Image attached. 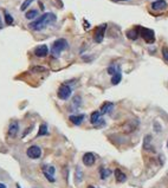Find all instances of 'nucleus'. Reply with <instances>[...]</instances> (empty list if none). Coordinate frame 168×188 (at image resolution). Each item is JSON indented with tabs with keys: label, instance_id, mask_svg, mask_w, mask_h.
Here are the masks:
<instances>
[{
	"label": "nucleus",
	"instance_id": "nucleus-24",
	"mask_svg": "<svg viewBox=\"0 0 168 188\" xmlns=\"http://www.w3.org/2000/svg\"><path fill=\"white\" fill-rule=\"evenodd\" d=\"M5 19H6V24L7 25H12L13 24V17L8 13H5Z\"/></svg>",
	"mask_w": 168,
	"mask_h": 188
},
{
	"label": "nucleus",
	"instance_id": "nucleus-15",
	"mask_svg": "<svg viewBox=\"0 0 168 188\" xmlns=\"http://www.w3.org/2000/svg\"><path fill=\"white\" fill-rule=\"evenodd\" d=\"M122 79V75H121V71L116 72L115 75H112V78H111V84L112 85H117Z\"/></svg>",
	"mask_w": 168,
	"mask_h": 188
},
{
	"label": "nucleus",
	"instance_id": "nucleus-18",
	"mask_svg": "<svg viewBox=\"0 0 168 188\" xmlns=\"http://www.w3.org/2000/svg\"><path fill=\"white\" fill-rule=\"evenodd\" d=\"M127 37L132 40H136L138 37V31L137 30H129V31H127Z\"/></svg>",
	"mask_w": 168,
	"mask_h": 188
},
{
	"label": "nucleus",
	"instance_id": "nucleus-20",
	"mask_svg": "<svg viewBox=\"0 0 168 188\" xmlns=\"http://www.w3.org/2000/svg\"><path fill=\"white\" fill-rule=\"evenodd\" d=\"M37 16H38V11H37V10H31V11L26 12L25 18H26V19H34Z\"/></svg>",
	"mask_w": 168,
	"mask_h": 188
},
{
	"label": "nucleus",
	"instance_id": "nucleus-16",
	"mask_svg": "<svg viewBox=\"0 0 168 188\" xmlns=\"http://www.w3.org/2000/svg\"><path fill=\"white\" fill-rule=\"evenodd\" d=\"M75 180H76V182H77V184L82 182V180H83V172H82V169H81L79 167H77V168H76V173H75Z\"/></svg>",
	"mask_w": 168,
	"mask_h": 188
},
{
	"label": "nucleus",
	"instance_id": "nucleus-13",
	"mask_svg": "<svg viewBox=\"0 0 168 188\" xmlns=\"http://www.w3.org/2000/svg\"><path fill=\"white\" fill-rule=\"evenodd\" d=\"M84 120V115H71L70 116V121L75 125H79Z\"/></svg>",
	"mask_w": 168,
	"mask_h": 188
},
{
	"label": "nucleus",
	"instance_id": "nucleus-32",
	"mask_svg": "<svg viewBox=\"0 0 168 188\" xmlns=\"http://www.w3.org/2000/svg\"><path fill=\"white\" fill-rule=\"evenodd\" d=\"M167 147H168V142H167Z\"/></svg>",
	"mask_w": 168,
	"mask_h": 188
},
{
	"label": "nucleus",
	"instance_id": "nucleus-9",
	"mask_svg": "<svg viewBox=\"0 0 168 188\" xmlns=\"http://www.w3.org/2000/svg\"><path fill=\"white\" fill-rule=\"evenodd\" d=\"M167 7V2L165 0H156L152 4V8L154 11H162Z\"/></svg>",
	"mask_w": 168,
	"mask_h": 188
},
{
	"label": "nucleus",
	"instance_id": "nucleus-23",
	"mask_svg": "<svg viewBox=\"0 0 168 188\" xmlns=\"http://www.w3.org/2000/svg\"><path fill=\"white\" fill-rule=\"evenodd\" d=\"M33 1H34V0H25V1L23 2V5H21L20 10H21V11H25V10H26V8H27V7H29V6H30V5L33 2Z\"/></svg>",
	"mask_w": 168,
	"mask_h": 188
},
{
	"label": "nucleus",
	"instance_id": "nucleus-2",
	"mask_svg": "<svg viewBox=\"0 0 168 188\" xmlns=\"http://www.w3.org/2000/svg\"><path fill=\"white\" fill-rule=\"evenodd\" d=\"M67 46H69V45H67V41L65 39H63V38L57 39V40L53 43V45H52V53L58 57L64 50H67Z\"/></svg>",
	"mask_w": 168,
	"mask_h": 188
},
{
	"label": "nucleus",
	"instance_id": "nucleus-10",
	"mask_svg": "<svg viewBox=\"0 0 168 188\" xmlns=\"http://www.w3.org/2000/svg\"><path fill=\"white\" fill-rule=\"evenodd\" d=\"M18 131H19V124H18V122L14 121L8 127V136L10 137H16L17 134H18Z\"/></svg>",
	"mask_w": 168,
	"mask_h": 188
},
{
	"label": "nucleus",
	"instance_id": "nucleus-31",
	"mask_svg": "<svg viewBox=\"0 0 168 188\" xmlns=\"http://www.w3.org/2000/svg\"><path fill=\"white\" fill-rule=\"evenodd\" d=\"M89 188H94V187H93V186H89Z\"/></svg>",
	"mask_w": 168,
	"mask_h": 188
},
{
	"label": "nucleus",
	"instance_id": "nucleus-7",
	"mask_svg": "<svg viewBox=\"0 0 168 188\" xmlns=\"http://www.w3.org/2000/svg\"><path fill=\"white\" fill-rule=\"evenodd\" d=\"M49 53V47L46 45H39L34 49V55L37 57H45Z\"/></svg>",
	"mask_w": 168,
	"mask_h": 188
},
{
	"label": "nucleus",
	"instance_id": "nucleus-8",
	"mask_svg": "<svg viewBox=\"0 0 168 188\" xmlns=\"http://www.w3.org/2000/svg\"><path fill=\"white\" fill-rule=\"evenodd\" d=\"M95 161H96V158H95V155H94L93 153H85V154L83 155V163H84L87 167L93 166V164L95 163Z\"/></svg>",
	"mask_w": 168,
	"mask_h": 188
},
{
	"label": "nucleus",
	"instance_id": "nucleus-19",
	"mask_svg": "<svg viewBox=\"0 0 168 188\" xmlns=\"http://www.w3.org/2000/svg\"><path fill=\"white\" fill-rule=\"evenodd\" d=\"M81 103H82L81 97H79V96H75L73 99H72V107H73V109L79 108V107H81Z\"/></svg>",
	"mask_w": 168,
	"mask_h": 188
},
{
	"label": "nucleus",
	"instance_id": "nucleus-6",
	"mask_svg": "<svg viewBox=\"0 0 168 188\" xmlns=\"http://www.w3.org/2000/svg\"><path fill=\"white\" fill-rule=\"evenodd\" d=\"M26 154L30 158H39L41 156V149L38 147V146H31L27 150H26Z\"/></svg>",
	"mask_w": 168,
	"mask_h": 188
},
{
	"label": "nucleus",
	"instance_id": "nucleus-17",
	"mask_svg": "<svg viewBox=\"0 0 168 188\" xmlns=\"http://www.w3.org/2000/svg\"><path fill=\"white\" fill-rule=\"evenodd\" d=\"M47 134H49L47 125L45 124V123L40 124V127H39V130H38V136H45V135H47Z\"/></svg>",
	"mask_w": 168,
	"mask_h": 188
},
{
	"label": "nucleus",
	"instance_id": "nucleus-5",
	"mask_svg": "<svg viewBox=\"0 0 168 188\" xmlns=\"http://www.w3.org/2000/svg\"><path fill=\"white\" fill-rule=\"evenodd\" d=\"M71 93H72V90H71V88L69 85L62 84L59 87V89H58V97L61 99H63V101H67V98L71 96Z\"/></svg>",
	"mask_w": 168,
	"mask_h": 188
},
{
	"label": "nucleus",
	"instance_id": "nucleus-27",
	"mask_svg": "<svg viewBox=\"0 0 168 188\" xmlns=\"http://www.w3.org/2000/svg\"><path fill=\"white\" fill-rule=\"evenodd\" d=\"M0 188H6V186L4 184H0Z\"/></svg>",
	"mask_w": 168,
	"mask_h": 188
},
{
	"label": "nucleus",
	"instance_id": "nucleus-25",
	"mask_svg": "<svg viewBox=\"0 0 168 188\" xmlns=\"http://www.w3.org/2000/svg\"><path fill=\"white\" fill-rule=\"evenodd\" d=\"M43 173H44V175H45V178H46V179H47V180H49L50 182H55V181H56V180H55V178H53L52 175H50L49 173H46V172H43Z\"/></svg>",
	"mask_w": 168,
	"mask_h": 188
},
{
	"label": "nucleus",
	"instance_id": "nucleus-4",
	"mask_svg": "<svg viewBox=\"0 0 168 188\" xmlns=\"http://www.w3.org/2000/svg\"><path fill=\"white\" fill-rule=\"evenodd\" d=\"M105 30H107V24H102V25L96 27L95 33H94V40H95L96 43H102V40H103V38H104Z\"/></svg>",
	"mask_w": 168,
	"mask_h": 188
},
{
	"label": "nucleus",
	"instance_id": "nucleus-28",
	"mask_svg": "<svg viewBox=\"0 0 168 188\" xmlns=\"http://www.w3.org/2000/svg\"><path fill=\"white\" fill-rule=\"evenodd\" d=\"M2 27V23H1V18H0V29Z\"/></svg>",
	"mask_w": 168,
	"mask_h": 188
},
{
	"label": "nucleus",
	"instance_id": "nucleus-1",
	"mask_svg": "<svg viewBox=\"0 0 168 188\" xmlns=\"http://www.w3.org/2000/svg\"><path fill=\"white\" fill-rule=\"evenodd\" d=\"M56 19H57V17L53 13H44L38 19H36L31 24H29V27L31 30H33V31H41L46 26L53 24L56 21Z\"/></svg>",
	"mask_w": 168,
	"mask_h": 188
},
{
	"label": "nucleus",
	"instance_id": "nucleus-29",
	"mask_svg": "<svg viewBox=\"0 0 168 188\" xmlns=\"http://www.w3.org/2000/svg\"><path fill=\"white\" fill-rule=\"evenodd\" d=\"M114 1H127V0H114Z\"/></svg>",
	"mask_w": 168,
	"mask_h": 188
},
{
	"label": "nucleus",
	"instance_id": "nucleus-22",
	"mask_svg": "<svg viewBox=\"0 0 168 188\" xmlns=\"http://www.w3.org/2000/svg\"><path fill=\"white\" fill-rule=\"evenodd\" d=\"M118 71H120V67H117V66L111 65V66L108 67V73H109V75H115V73L118 72Z\"/></svg>",
	"mask_w": 168,
	"mask_h": 188
},
{
	"label": "nucleus",
	"instance_id": "nucleus-3",
	"mask_svg": "<svg viewBox=\"0 0 168 188\" xmlns=\"http://www.w3.org/2000/svg\"><path fill=\"white\" fill-rule=\"evenodd\" d=\"M140 32H138V34H141V37L147 41V43H149V44H152V43H154V40H155V34H154V31L153 30H150V29H144V27H137Z\"/></svg>",
	"mask_w": 168,
	"mask_h": 188
},
{
	"label": "nucleus",
	"instance_id": "nucleus-26",
	"mask_svg": "<svg viewBox=\"0 0 168 188\" xmlns=\"http://www.w3.org/2000/svg\"><path fill=\"white\" fill-rule=\"evenodd\" d=\"M164 57H165V59L168 62V52H167V50H166V49H164Z\"/></svg>",
	"mask_w": 168,
	"mask_h": 188
},
{
	"label": "nucleus",
	"instance_id": "nucleus-14",
	"mask_svg": "<svg viewBox=\"0 0 168 188\" xmlns=\"http://www.w3.org/2000/svg\"><path fill=\"white\" fill-rule=\"evenodd\" d=\"M100 120H101V113H100V111H94V113L91 114L90 122H91L93 124H97Z\"/></svg>",
	"mask_w": 168,
	"mask_h": 188
},
{
	"label": "nucleus",
	"instance_id": "nucleus-12",
	"mask_svg": "<svg viewBox=\"0 0 168 188\" xmlns=\"http://www.w3.org/2000/svg\"><path fill=\"white\" fill-rule=\"evenodd\" d=\"M115 178H116V181H117V182H124V181L127 180L126 174H124L121 169H115Z\"/></svg>",
	"mask_w": 168,
	"mask_h": 188
},
{
	"label": "nucleus",
	"instance_id": "nucleus-21",
	"mask_svg": "<svg viewBox=\"0 0 168 188\" xmlns=\"http://www.w3.org/2000/svg\"><path fill=\"white\" fill-rule=\"evenodd\" d=\"M101 178L104 180V179H107L110 174H111V170H109V169H104V168H101Z\"/></svg>",
	"mask_w": 168,
	"mask_h": 188
},
{
	"label": "nucleus",
	"instance_id": "nucleus-30",
	"mask_svg": "<svg viewBox=\"0 0 168 188\" xmlns=\"http://www.w3.org/2000/svg\"><path fill=\"white\" fill-rule=\"evenodd\" d=\"M17 188H21V187H20V186H19V185H17Z\"/></svg>",
	"mask_w": 168,
	"mask_h": 188
},
{
	"label": "nucleus",
	"instance_id": "nucleus-11",
	"mask_svg": "<svg viewBox=\"0 0 168 188\" xmlns=\"http://www.w3.org/2000/svg\"><path fill=\"white\" fill-rule=\"evenodd\" d=\"M114 109V104L111 103V102H105L103 105H102L101 108V115H104V114H109L111 110Z\"/></svg>",
	"mask_w": 168,
	"mask_h": 188
}]
</instances>
